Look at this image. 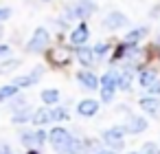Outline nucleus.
Here are the masks:
<instances>
[{
    "instance_id": "aec40b11",
    "label": "nucleus",
    "mask_w": 160,
    "mask_h": 154,
    "mask_svg": "<svg viewBox=\"0 0 160 154\" xmlns=\"http://www.w3.org/2000/svg\"><path fill=\"white\" fill-rule=\"evenodd\" d=\"M16 93H18V86H16V84H11V86H5V88H0V101H5V99L13 97Z\"/></svg>"
},
{
    "instance_id": "4be33fe9",
    "label": "nucleus",
    "mask_w": 160,
    "mask_h": 154,
    "mask_svg": "<svg viewBox=\"0 0 160 154\" xmlns=\"http://www.w3.org/2000/svg\"><path fill=\"white\" fill-rule=\"evenodd\" d=\"M51 114H53V121H68V112H66V110H62V108L51 110Z\"/></svg>"
},
{
    "instance_id": "c756f323",
    "label": "nucleus",
    "mask_w": 160,
    "mask_h": 154,
    "mask_svg": "<svg viewBox=\"0 0 160 154\" xmlns=\"http://www.w3.org/2000/svg\"><path fill=\"white\" fill-rule=\"evenodd\" d=\"M9 53V46L7 44H0V55H7Z\"/></svg>"
},
{
    "instance_id": "6ab92c4d",
    "label": "nucleus",
    "mask_w": 160,
    "mask_h": 154,
    "mask_svg": "<svg viewBox=\"0 0 160 154\" xmlns=\"http://www.w3.org/2000/svg\"><path fill=\"white\" fill-rule=\"evenodd\" d=\"M57 99H59L57 90H42V101L44 104H57Z\"/></svg>"
},
{
    "instance_id": "473e14b6",
    "label": "nucleus",
    "mask_w": 160,
    "mask_h": 154,
    "mask_svg": "<svg viewBox=\"0 0 160 154\" xmlns=\"http://www.w3.org/2000/svg\"><path fill=\"white\" fill-rule=\"evenodd\" d=\"M0 35H2V29H0Z\"/></svg>"
},
{
    "instance_id": "1a4fd4ad",
    "label": "nucleus",
    "mask_w": 160,
    "mask_h": 154,
    "mask_svg": "<svg viewBox=\"0 0 160 154\" xmlns=\"http://www.w3.org/2000/svg\"><path fill=\"white\" fill-rule=\"evenodd\" d=\"M140 108H142L145 112H149V114H158V110H160V101L153 99V97H142V99H140Z\"/></svg>"
},
{
    "instance_id": "f3484780",
    "label": "nucleus",
    "mask_w": 160,
    "mask_h": 154,
    "mask_svg": "<svg viewBox=\"0 0 160 154\" xmlns=\"http://www.w3.org/2000/svg\"><path fill=\"white\" fill-rule=\"evenodd\" d=\"M68 154H88V145L81 143V141H77V139H72L70 147H68Z\"/></svg>"
},
{
    "instance_id": "f257e3e1",
    "label": "nucleus",
    "mask_w": 160,
    "mask_h": 154,
    "mask_svg": "<svg viewBox=\"0 0 160 154\" xmlns=\"http://www.w3.org/2000/svg\"><path fill=\"white\" fill-rule=\"evenodd\" d=\"M94 11H97V3H92V0H79V3H75L68 9V18L70 20H83V18L92 16Z\"/></svg>"
},
{
    "instance_id": "7ed1b4c3",
    "label": "nucleus",
    "mask_w": 160,
    "mask_h": 154,
    "mask_svg": "<svg viewBox=\"0 0 160 154\" xmlns=\"http://www.w3.org/2000/svg\"><path fill=\"white\" fill-rule=\"evenodd\" d=\"M48 42H51V35H48V31H46L44 27H40V29H35L33 38L29 40V44H27V51H29V53H40V51H44V49L48 46Z\"/></svg>"
},
{
    "instance_id": "2f4dec72",
    "label": "nucleus",
    "mask_w": 160,
    "mask_h": 154,
    "mask_svg": "<svg viewBox=\"0 0 160 154\" xmlns=\"http://www.w3.org/2000/svg\"><path fill=\"white\" fill-rule=\"evenodd\" d=\"M99 154H114V152H99Z\"/></svg>"
},
{
    "instance_id": "20e7f679",
    "label": "nucleus",
    "mask_w": 160,
    "mask_h": 154,
    "mask_svg": "<svg viewBox=\"0 0 160 154\" xmlns=\"http://www.w3.org/2000/svg\"><path fill=\"white\" fill-rule=\"evenodd\" d=\"M101 84H103V88H101V97H103V101H110V99H112L114 88L118 86V77H116V73H114V71L105 73V75H103V79H101Z\"/></svg>"
},
{
    "instance_id": "39448f33",
    "label": "nucleus",
    "mask_w": 160,
    "mask_h": 154,
    "mask_svg": "<svg viewBox=\"0 0 160 154\" xmlns=\"http://www.w3.org/2000/svg\"><path fill=\"white\" fill-rule=\"evenodd\" d=\"M103 141H105V145H110V147H114V150H121L123 147V128H110V130H105L103 132Z\"/></svg>"
},
{
    "instance_id": "ddd939ff",
    "label": "nucleus",
    "mask_w": 160,
    "mask_h": 154,
    "mask_svg": "<svg viewBox=\"0 0 160 154\" xmlns=\"http://www.w3.org/2000/svg\"><path fill=\"white\" fill-rule=\"evenodd\" d=\"M77 77H79V82H81L86 88H97V86H99V79H97L92 73H88V71H81Z\"/></svg>"
},
{
    "instance_id": "4468645a",
    "label": "nucleus",
    "mask_w": 160,
    "mask_h": 154,
    "mask_svg": "<svg viewBox=\"0 0 160 154\" xmlns=\"http://www.w3.org/2000/svg\"><path fill=\"white\" fill-rule=\"evenodd\" d=\"M138 82H140V86L151 88V86L158 82V75H156V73H151V71H145V73H140V75H138Z\"/></svg>"
},
{
    "instance_id": "5701e85b",
    "label": "nucleus",
    "mask_w": 160,
    "mask_h": 154,
    "mask_svg": "<svg viewBox=\"0 0 160 154\" xmlns=\"http://www.w3.org/2000/svg\"><path fill=\"white\" fill-rule=\"evenodd\" d=\"M18 64H20L18 60H11V62H5L2 66H0V73H2V75H7V73H11V71H13V68H16Z\"/></svg>"
},
{
    "instance_id": "a211bd4d",
    "label": "nucleus",
    "mask_w": 160,
    "mask_h": 154,
    "mask_svg": "<svg viewBox=\"0 0 160 154\" xmlns=\"http://www.w3.org/2000/svg\"><path fill=\"white\" fill-rule=\"evenodd\" d=\"M77 57H79L81 64H86V66L92 64V51H90V49H83V46H81V49L77 51Z\"/></svg>"
},
{
    "instance_id": "9d476101",
    "label": "nucleus",
    "mask_w": 160,
    "mask_h": 154,
    "mask_svg": "<svg viewBox=\"0 0 160 154\" xmlns=\"http://www.w3.org/2000/svg\"><path fill=\"white\" fill-rule=\"evenodd\" d=\"M48 121H53V114H51L48 108H40V110L33 112V123L35 125H46Z\"/></svg>"
},
{
    "instance_id": "72a5a7b5",
    "label": "nucleus",
    "mask_w": 160,
    "mask_h": 154,
    "mask_svg": "<svg viewBox=\"0 0 160 154\" xmlns=\"http://www.w3.org/2000/svg\"><path fill=\"white\" fill-rule=\"evenodd\" d=\"M134 154H136V152H134Z\"/></svg>"
},
{
    "instance_id": "2eb2a0df",
    "label": "nucleus",
    "mask_w": 160,
    "mask_h": 154,
    "mask_svg": "<svg viewBox=\"0 0 160 154\" xmlns=\"http://www.w3.org/2000/svg\"><path fill=\"white\" fill-rule=\"evenodd\" d=\"M147 33V29L145 27H140V29H134V31H129L127 35H125V44H134V42H138L142 35Z\"/></svg>"
},
{
    "instance_id": "9b49d317",
    "label": "nucleus",
    "mask_w": 160,
    "mask_h": 154,
    "mask_svg": "<svg viewBox=\"0 0 160 154\" xmlns=\"http://www.w3.org/2000/svg\"><path fill=\"white\" fill-rule=\"evenodd\" d=\"M145 128H147V121H145V119H140V117H132V119L125 123V128H123V130H127V132H134V134H136V132H142Z\"/></svg>"
},
{
    "instance_id": "dca6fc26",
    "label": "nucleus",
    "mask_w": 160,
    "mask_h": 154,
    "mask_svg": "<svg viewBox=\"0 0 160 154\" xmlns=\"http://www.w3.org/2000/svg\"><path fill=\"white\" fill-rule=\"evenodd\" d=\"M38 77H40V73H33V75H24V77H18V79H16L13 84H16L18 88H24V86H33Z\"/></svg>"
},
{
    "instance_id": "423d86ee",
    "label": "nucleus",
    "mask_w": 160,
    "mask_h": 154,
    "mask_svg": "<svg viewBox=\"0 0 160 154\" xmlns=\"http://www.w3.org/2000/svg\"><path fill=\"white\" fill-rule=\"evenodd\" d=\"M125 22H127V18H125L121 11H112L110 16H105L103 27H105V29H110V31H114V29H121Z\"/></svg>"
},
{
    "instance_id": "cd10ccee",
    "label": "nucleus",
    "mask_w": 160,
    "mask_h": 154,
    "mask_svg": "<svg viewBox=\"0 0 160 154\" xmlns=\"http://www.w3.org/2000/svg\"><path fill=\"white\" fill-rule=\"evenodd\" d=\"M0 154H11L9 145H5V143H0Z\"/></svg>"
},
{
    "instance_id": "412c9836",
    "label": "nucleus",
    "mask_w": 160,
    "mask_h": 154,
    "mask_svg": "<svg viewBox=\"0 0 160 154\" xmlns=\"http://www.w3.org/2000/svg\"><path fill=\"white\" fill-rule=\"evenodd\" d=\"M20 136H22V143H24V145H35V143L40 145V141H38V134H35V132H22Z\"/></svg>"
},
{
    "instance_id": "c85d7f7f",
    "label": "nucleus",
    "mask_w": 160,
    "mask_h": 154,
    "mask_svg": "<svg viewBox=\"0 0 160 154\" xmlns=\"http://www.w3.org/2000/svg\"><path fill=\"white\" fill-rule=\"evenodd\" d=\"M35 134H38V141H40V143H44V141H46V134H44L42 130H40V132H35Z\"/></svg>"
},
{
    "instance_id": "0eeeda50",
    "label": "nucleus",
    "mask_w": 160,
    "mask_h": 154,
    "mask_svg": "<svg viewBox=\"0 0 160 154\" xmlns=\"http://www.w3.org/2000/svg\"><path fill=\"white\" fill-rule=\"evenodd\" d=\"M88 35H90L88 27H86V24H79V27L70 33V42H72V44H83V42L88 40Z\"/></svg>"
},
{
    "instance_id": "f8f14e48",
    "label": "nucleus",
    "mask_w": 160,
    "mask_h": 154,
    "mask_svg": "<svg viewBox=\"0 0 160 154\" xmlns=\"http://www.w3.org/2000/svg\"><path fill=\"white\" fill-rule=\"evenodd\" d=\"M97 110H99V104H97L94 99H86V101L79 104V114H83V117H90V114H94Z\"/></svg>"
},
{
    "instance_id": "393cba45",
    "label": "nucleus",
    "mask_w": 160,
    "mask_h": 154,
    "mask_svg": "<svg viewBox=\"0 0 160 154\" xmlns=\"http://www.w3.org/2000/svg\"><path fill=\"white\" fill-rule=\"evenodd\" d=\"M142 154H158V147L153 143H145L142 145Z\"/></svg>"
},
{
    "instance_id": "b1692460",
    "label": "nucleus",
    "mask_w": 160,
    "mask_h": 154,
    "mask_svg": "<svg viewBox=\"0 0 160 154\" xmlns=\"http://www.w3.org/2000/svg\"><path fill=\"white\" fill-rule=\"evenodd\" d=\"M13 16V11L9 9V7H0V22H5V20H9Z\"/></svg>"
},
{
    "instance_id": "7c9ffc66",
    "label": "nucleus",
    "mask_w": 160,
    "mask_h": 154,
    "mask_svg": "<svg viewBox=\"0 0 160 154\" xmlns=\"http://www.w3.org/2000/svg\"><path fill=\"white\" fill-rule=\"evenodd\" d=\"M29 154H40V152H35V150H31V152H29Z\"/></svg>"
},
{
    "instance_id": "a878e982",
    "label": "nucleus",
    "mask_w": 160,
    "mask_h": 154,
    "mask_svg": "<svg viewBox=\"0 0 160 154\" xmlns=\"http://www.w3.org/2000/svg\"><path fill=\"white\" fill-rule=\"evenodd\" d=\"M94 53H97V55H105V53H108V44L99 42V44H97V49H94Z\"/></svg>"
},
{
    "instance_id": "f03ea898",
    "label": "nucleus",
    "mask_w": 160,
    "mask_h": 154,
    "mask_svg": "<svg viewBox=\"0 0 160 154\" xmlns=\"http://www.w3.org/2000/svg\"><path fill=\"white\" fill-rule=\"evenodd\" d=\"M48 136H51V143H53V147H55L57 152L68 154V147H70V141H72V136L68 134V130H64V128H53V132H51Z\"/></svg>"
},
{
    "instance_id": "6e6552de",
    "label": "nucleus",
    "mask_w": 160,
    "mask_h": 154,
    "mask_svg": "<svg viewBox=\"0 0 160 154\" xmlns=\"http://www.w3.org/2000/svg\"><path fill=\"white\" fill-rule=\"evenodd\" d=\"M48 57H51V62H53L55 66H66V64L70 62V53H68V51H64V49H57V51H53Z\"/></svg>"
},
{
    "instance_id": "bb28decb",
    "label": "nucleus",
    "mask_w": 160,
    "mask_h": 154,
    "mask_svg": "<svg viewBox=\"0 0 160 154\" xmlns=\"http://www.w3.org/2000/svg\"><path fill=\"white\" fill-rule=\"evenodd\" d=\"M27 119H29V112H20V114H16V117H13V121H16V123H24Z\"/></svg>"
}]
</instances>
